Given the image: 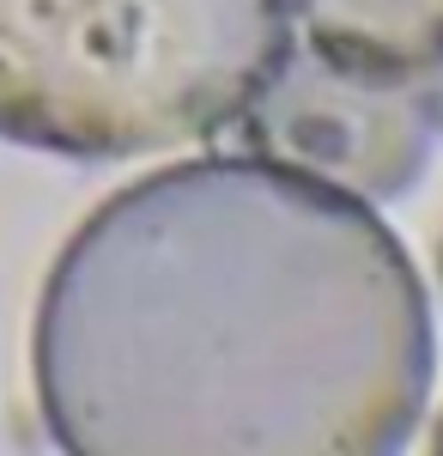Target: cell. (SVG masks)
<instances>
[{
	"label": "cell",
	"mask_w": 443,
	"mask_h": 456,
	"mask_svg": "<svg viewBox=\"0 0 443 456\" xmlns=\"http://www.w3.org/2000/svg\"><path fill=\"white\" fill-rule=\"evenodd\" d=\"M419 92H425V116H431V128L443 134V49L425 61V86H419Z\"/></svg>",
	"instance_id": "cell-5"
},
{
	"label": "cell",
	"mask_w": 443,
	"mask_h": 456,
	"mask_svg": "<svg viewBox=\"0 0 443 456\" xmlns=\"http://www.w3.org/2000/svg\"><path fill=\"white\" fill-rule=\"evenodd\" d=\"M238 122L262 159L358 201L407 195L431 159V116L419 79L346 61L310 37L279 55V68Z\"/></svg>",
	"instance_id": "cell-3"
},
{
	"label": "cell",
	"mask_w": 443,
	"mask_h": 456,
	"mask_svg": "<svg viewBox=\"0 0 443 456\" xmlns=\"http://www.w3.org/2000/svg\"><path fill=\"white\" fill-rule=\"evenodd\" d=\"M431 456H443V420H438V438H431Z\"/></svg>",
	"instance_id": "cell-6"
},
{
	"label": "cell",
	"mask_w": 443,
	"mask_h": 456,
	"mask_svg": "<svg viewBox=\"0 0 443 456\" xmlns=\"http://www.w3.org/2000/svg\"><path fill=\"white\" fill-rule=\"evenodd\" d=\"M292 25L298 0H0V141L85 165L213 141Z\"/></svg>",
	"instance_id": "cell-2"
},
{
	"label": "cell",
	"mask_w": 443,
	"mask_h": 456,
	"mask_svg": "<svg viewBox=\"0 0 443 456\" xmlns=\"http://www.w3.org/2000/svg\"><path fill=\"white\" fill-rule=\"evenodd\" d=\"M438 286H443V244H438Z\"/></svg>",
	"instance_id": "cell-7"
},
{
	"label": "cell",
	"mask_w": 443,
	"mask_h": 456,
	"mask_svg": "<svg viewBox=\"0 0 443 456\" xmlns=\"http://www.w3.org/2000/svg\"><path fill=\"white\" fill-rule=\"evenodd\" d=\"M304 37L346 61L419 73L443 49V0H298Z\"/></svg>",
	"instance_id": "cell-4"
},
{
	"label": "cell",
	"mask_w": 443,
	"mask_h": 456,
	"mask_svg": "<svg viewBox=\"0 0 443 456\" xmlns=\"http://www.w3.org/2000/svg\"><path fill=\"white\" fill-rule=\"evenodd\" d=\"M431 305L358 195L262 152L116 189L36 298V414L61 456H401Z\"/></svg>",
	"instance_id": "cell-1"
}]
</instances>
